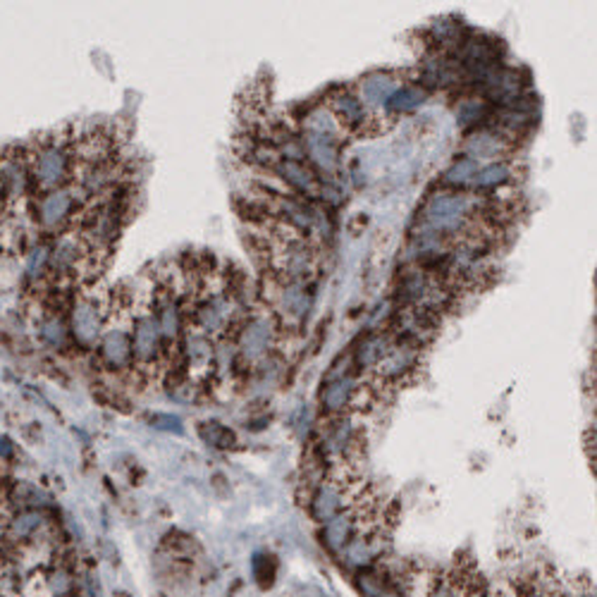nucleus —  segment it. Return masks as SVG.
<instances>
[{
	"label": "nucleus",
	"instance_id": "f257e3e1",
	"mask_svg": "<svg viewBox=\"0 0 597 597\" xmlns=\"http://www.w3.org/2000/svg\"><path fill=\"white\" fill-rule=\"evenodd\" d=\"M77 136L79 129L75 132V127H60L24 143L32 198L75 182L79 172Z\"/></svg>",
	"mask_w": 597,
	"mask_h": 597
},
{
	"label": "nucleus",
	"instance_id": "f03ea898",
	"mask_svg": "<svg viewBox=\"0 0 597 597\" xmlns=\"http://www.w3.org/2000/svg\"><path fill=\"white\" fill-rule=\"evenodd\" d=\"M110 292H82L69 308V335L84 349H94L106 330Z\"/></svg>",
	"mask_w": 597,
	"mask_h": 597
},
{
	"label": "nucleus",
	"instance_id": "7ed1b4c3",
	"mask_svg": "<svg viewBox=\"0 0 597 597\" xmlns=\"http://www.w3.org/2000/svg\"><path fill=\"white\" fill-rule=\"evenodd\" d=\"M471 213V198L466 194H435L423 211L427 234H449L459 230V225Z\"/></svg>",
	"mask_w": 597,
	"mask_h": 597
},
{
	"label": "nucleus",
	"instance_id": "20e7f679",
	"mask_svg": "<svg viewBox=\"0 0 597 597\" xmlns=\"http://www.w3.org/2000/svg\"><path fill=\"white\" fill-rule=\"evenodd\" d=\"M271 311V308H268ZM268 311H253L252 316H246L244 320H239L237 344L239 354L246 361L261 359L268 349L272 346V340L278 335V323L272 318V313Z\"/></svg>",
	"mask_w": 597,
	"mask_h": 597
},
{
	"label": "nucleus",
	"instance_id": "39448f33",
	"mask_svg": "<svg viewBox=\"0 0 597 597\" xmlns=\"http://www.w3.org/2000/svg\"><path fill=\"white\" fill-rule=\"evenodd\" d=\"M361 516H363V510L346 507V510H342L340 514L333 516V519L326 523L323 537H326V545L330 550L340 552L352 543L354 537H356V530H359Z\"/></svg>",
	"mask_w": 597,
	"mask_h": 597
},
{
	"label": "nucleus",
	"instance_id": "423d86ee",
	"mask_svg": "<svg viewBox=\"0 0 597 597\" xmlns=\"http://www.w3.org/2000/svg\"><path fill=\"white\" fill-rule=\"evenodd\" d=\"M344 497H346L344 481H330L326 482V485H320L311 500L313 516H316L318 521H330L333 516H337L342 510H346Z\"/></svg>",
	"mask_w": 597,
	"mask_h": 597
},
{
	"label": "nucleus",
	"instance_id": "0eeeda50",
	"mask_svg": "<svg viewBox=\"0 0 597 597\" xmlns=\"http://www.w3.org/2000/svg\"><path fill=\"white\" fill-rule=\"evenodd\" d=\"M39 340H41V344H46L48 349H65L69 342V320H65L60 316V311L55 313L53 308L51 311H46L39 318Z\"/></svg>",
	"mask_w": 597,
	"mask_h": 597
},
{
	"label": "nucleus",
	"instance_id": "6e6552de",
	"mask_svg": "<svg viewBox=\"0 0 597 597\" xmlns=\"http://www.w3.org/2000/svg\"><path fill=\"white\" fill-rule=\"evenodd\" d=\"M397 91V82L390 75H371L361 82V96L359 101L366 108H378V106H387V101L392 98Z\"/></svg>",
	"mask_w": 597,
	"mask_h": 597
},
{
	"label": "nucleus",
	"instance_id": "1a4fd4ad",
	"mask_svg": "<svg viewBox=\"0 0 597 597\" xmlns=\"http://www.w3.org/2000/svg\"><path fill=\"white\" fill-rule=\"evenodd\" d=\"M356 385H354L352 375H337L330 378L323 390V404L327 411H344L346 404H352Z\"/></svg>",
	"mask_w": 597,
	"mask_h": 597
},
{
	"label": "nucleus",
	"instance_id": "9d476101",
	"mask_svg": "<svg viewBox=\"0 0 597 597\" xmlns=\"http://www.w3.org/2000/svg\"><path fill=\"white\" fill-rule=\"evenodd\" d=\"M504 142L497 134H490V132H481V134L471 136L469 146H466V153H469L471 161L481 163V161H490L495 163L497 156L502 153Z\"/></svg>",
	"mask_w": 597,
	"mask_h": 597
},
{
	"label": "nucleus",
	"instance_id": "9b49d317",
	"mask_svg": "<svg viewBox=\"0 0 597 597\" xmlns=\"http://www.w3.org/2000/svg\"><path fill=\"white\" fill-rule=\"evenodd\" d=\"M423 101H426V94H423L421 88L404 87L394 91L392 98L387 101V108L397 110V113H409V110L418 108Z\"/></svg>",
	"mask_w": 597,
	"mask_h": 597
},
{
	"label": "nucleus",
	"instance_id": "f8f14e48",
	"mask_svg": "<svg viewBox=\"0 0 597 597\" xmlns=\"http://www.w3.org/2000/svg\"><path fill=\"white\" fill-rule=\"evenodd\" d=\"M511 177L510 165L507 163H490L488 168H481L478 175H475V187H481V189H492V187H500Z\"/></svg>",
	"mask_w": 597,
	"mask_h": 597
},
{
	"label": "nucleus",
	"instance_id": "ddd939ff",
	"mask_svg": "<svg viewBox=\"0 0 597 597\" xmlns=\"http://www.w3.org/2000/svg\"><path fill=\"white\" fill-rule=\"evenodd\" d=\"M387 342L382 337H368L363 344H361L359 354H356V359H359V366L363 368H375V363L385 356L387 352Z\"/></svg>",
	"mask_w": 597,
	"mask_h": 597
},
{
	"label": "nucleus",
	"instance_id": "4468645a",
	"mask_svg": "<svg viewBox=\"0 0 597 597\" xmlns=\"http://www.w3.org/2000/svg\"><path fill=\"white\" fill-rule=\"evenodd\" d=\"M201 437L217 449H227L234 445V433H232L230 427L220 426V423L216 421L204 423V426H201Z\"/></svg>",
	"mask_w": 597,
	"mask_h": 597
},
{
	"label": "nucleus",
	"instance_id": "2eb2a0df",
	"mask_svg": "<svg viewBox=\"0 0 597 597\" xmlns=\"http://www.w3.org/2000/svg\"><path fill=\"white\" fill-rule=\"evenodd\" d=\"M481 170V163H475L471 158H462V161H456L447 172H445V182L447 184H466L471 179H475Z\"/></svg>",
	"mask_w": 597,
	"mask_h": 597
},
{
	"label": "nucleus",
	"instance_id": "dca6fc26",
	"mask_svg": "<svg viewBox=\"0 0 597 597\" xmlns=\"http://www.w3.org/2000/svg\"><path fill=\"white\" fill-rule=\"evenodd\" d=\"M253 578H256V583L261 585V588H268V585H272V581H275V571H278V564H275V559L272 556H265V555H256L253 556Z\"/></svg>",
	"mask_w": 597,
	"mask_h": 597
},
{
	"label": "nucleus",
	"instance_id": "f3484780",
	"mask_svg": "<svg viewBox=\"0 0 597 597\" xmlns=\"http://www.w3.org/2000/svg\"><path fill=\"white\" fill-rule=\"evenodd\" d=\"M481 110H482L481 101H464L462 106L456 108V115H459V120H462L464 124H469V123H473V120H478Z\"/></svg>",
	"mask_w": 597,
	"mask_h": 597
},
{
	"label": "nucleus",
	"instance_id": "a211bd4d",
	"mask_svg": "<svg viewBox=\"0 0 597 597\" xmlns=\"http://www.w3.org/2000/svg\"><path fill=\"white\" fill-rule=\"evenodd\" d=\"M151 423L161 427V430H175V433L182 430V421H179L177 416H153V421Z\"/></svg>",
	"mask_w": 597,
	"mask_h": 597
},
{
	"label": "nucleus",
	"instance_id": "6ab92c4d",
	"mask_svg": "<svg viewBox=\"0 0 597 597\" xmlns=\"http://www.w3.org/2000/svg\"><path fill=\"white\" fill-rule=\"evenodd\" d=\"M427 597H459V592H456V588L449 581H440Z\"/></svg>",
	"mask_w": 597,
	"mask_h": 597
},
{
	"label": "nucleus",
	"instance_id": "aec40b11",
	"mask_svg": "<svg viewBox=\"0 0 597 597\" xmlns=\"http://www.w3.org/2000/svg\"><path fill=\"white\" fill-rule=\"evenodd\" d=\"M14 455L13 442L7 440L5 435H0V459H10Z\"/></svg>",
	"mask_w": 597,
	"mask_h": 597
},
{
	"label": "nucleus",
	"instance_id": "412c9836",
	"mask_svg": "<svg viewBox=\"0 0 597 597\" xmlns=\"http://www.w3.org/2000/svg\"><path fill=\"white\" fill-rule=\"evenodd\" d=\"M488 597H514V592L504 591V588H497L495 592H488Z\"/></svg>",
	"mask_w": 597,
	"mask_h": 597
},
{
	"label": "nucleus",
	"instance_id": "4be33fe9",
	"mask_svg": "<svg viewBox=\"0 0 597 597\" xmlns=\"http://www.w3.org/2000/svg\"><path fill=\"white\" fill-rule=\"evenodd\" d=\"M5 500H7V495H3V492H0V507L5 504Z\"/></svg>",
	"mask_w": 597,
	"mask_h": 597
},
{
	"label": "nucleus",
	"instance_id": "5701e85b",
	"mask_svg": "<svg viewBox=\"0 0 597 597\" xmlns=\"http://www.w3.org/2000/svg\"><path fill=\"white\" fill-rule=\"evenodd\" d=\"M117 597H129V595H124V592H120V595H117Z\"/></svg>",
	"mask_w": 597,
	"mask_h": 597
}]
</instances>
